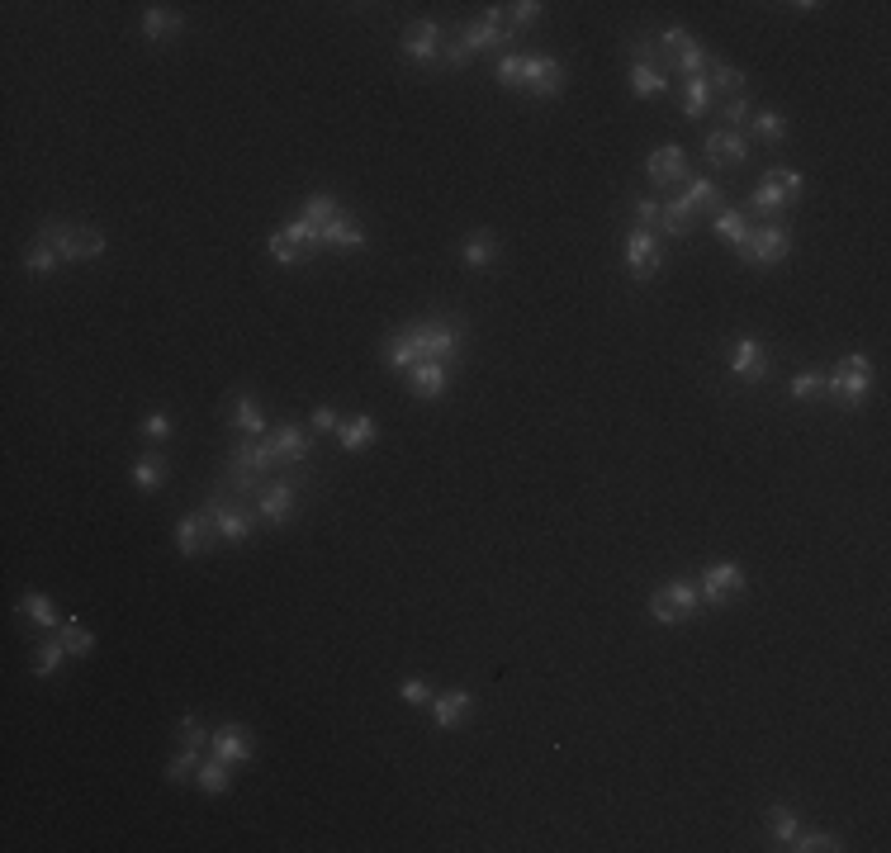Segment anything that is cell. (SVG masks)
Listing matches in <instances>:
<instances>
[{"label":"cell","mask_w":891,"mask_h":853,"mask_svg":"<svg viewBox=\"0 0 891 853\" xmlns=\"http://www.w3.org/2000/svg\"><path fill=\"white\" fill-rule=\"evenodd\" d=\"M460 261H465L470 271H489L493 261H498V237H493L489 228L470 233L465 242H460Z\"/></svg>","instance_id":"cell-27"},{"label":"cell","mask_w":891,"mask_h":853,"mask_svg":"<svg viewBox=\"0 0 891 853\" xmlns=\"http://www.w3.org/2000/svg\"><path fill=\"white\" fill-rule=\"evenodd\" d=\"M645 176H650V185L655 190H673V185H688L692 181V162H688V152L678 143H664L650 152V162H645Z\"/></svg>","instance_id":"cell-13"},{"label":"cell","mask_w":891,"mask_h":853,"mask_svg":"<svg viewBox=\"0 0 891 853\" xmlns=\"http://www.w3.org/2000/svg\"><path fill=\"white\" fill-rule=\"evenodd\" d=\"M626 86H631L636 100H664L673 81H669L664 67H655V62H636V57H631V67H626Z\"/></svg>","instance_id":"cell-21"},{"label":"cell","mask_w":891,"mask_h":853,"mask_svg":"<svg viewBox=\"0 0 891 853\" xmlns=\"http://www.w3.org/2000/svg\"><path fill=\"white\" fill-rule=\"evenodd\" d=\"M57 266H62V256H57L53 247H48V242H34V247L24 252V271L38 275V280H48V275L57 271Z\"/></svg>","instance_id":"cell-45"},{"label":"cell","mask_w":891,"mask_h":853,"mask_svg":"<svg viewBox=\"0 0 891 853\" xmlns=\"http://www.w3.org/2000/svg\"><path fill=\"white\" fill-rule=\"evenodd\" d=\"M470 707H474V692L470 688L437 692V697H432V721H437V730H455L465 716H470Z\"/></svg>","instance_id":"cell-23"},{"label":"cell","mask_w":891,"mask_h":853,"mask_svg":"<svg viewBox=\"0 0 891 853\" xmlns=\"http://www.w3.org/2000/svg\"><path fill=\"white\" fill-rule=\"evenodd\" d=\"M787 256H792V228L787 223H759V228H749V247L740 261L768 271V266H778Z\"/></svg>","instance_id":"cell-7"},{"label":"cell","mask_w":891,"mask_h":853,"mask_svg":"<svg viewBox=\"0 0 891 853\" xmlns=\"http://www.w3.org/2000/svg\"><path fill=\"white\" fill-rule=\"evenodd\" d=\"M745 588H749V579H745V569H740V564H735V560H716V564L702 569V588H697V593H702V602H711V607H726V602L740 598Z\"/></svg>","instance_id":"cell-11"},{"label":"cell","mask_w":891,"mask_h":853,"mask_svg":"<svg viewBox=\"0 0 891 853\" xmlns=\"http://www.w3.org/2000/svg\"><path fill=\"white\" fill-rule=\"evenodd\" d=\"M797 816H792V811H787V806H782V801H773V806H768V835L778 839L782 849H787V844H792V839H797Z\"/></svg>","instance_id":"cell-44"},{"label":"cell","mask_w":891,"mask_h":853,"mask_svg":"<svg viewBox=\"0 0 891 853\" xmlns=\"http://www.w3.org/2000/svg\"><path fill=\"white\" fill-rule=\"evenodd\" d=\"M702 157H707L711 166H726V171L745 166V162H749L745 128H711L707 138H702Z\"/></svg>","instance_id":"cell-15"},{"label":"cell","mask_w":891,"mask_h":853,"mask_svg":"<svg viewBox=\"0 0 891 853\" xmlns=\"http://www.w3.org/2000/svg\"><path fill=\"white\" fill-rule=\"evenodd\" d=\"M749 228H754V223H749V214H740V209H721V214L711 218V237H721V242H726L730 252L735 256H745V247H749Z\"/></svg>","instance_id":"cell-24"},{"label":"cell","mask_w":891,"mask_h":853,"mask_svg":"<svg viewBox=\"0 0 891 853\" xmlns=\"http://www.w3.org/2000/svg\"><path fill=\"white\" fill-rule=\"evenodd\" d=\"M209 740H214V730L204 726L195 711H185L181 721H176V745H185V749H204Z\"/></svg>","instance_id":"cell-41"},{"label":"cell","mask_w":891,"mask_h":853,"mask_svg":"<svg viewBox=\"0 0 891 853\" xmlns=\"http://www.w3.org/2000/svg\"><path fill=\"white\" fill-rule=\"evenodd\" d=\"M707 86H711V95H740V86H749L745 81V72L740 67H730V62H716L711 57V67H707Z\"/></svg>","instance_id":"cell-36"},{"label":"cell","mask_w":891,"mask_h":853,"mask_svg":"<svg viewBox=\"0 0 891 853\" xmlns=\"http://www.w3.org/2000/svg\"><path fill=\"white\" fill-rule=\"evenodd\" d=\"M868 394H873V361L863 351L839 356L835 370L825 375V399H835L839 408H863Z\"/></svg>","instance_id":"cell-3"},{"label":"cell","mask_w":891,"mask_h":853,"mask_svg":"<svg viewBox=\"0 0 891 853\" xmlns=\"http://www.w3.org/2000/svg\"><path fill=\"white\" fill-rule=\"evenodd\" d=\"M441 62H446L451 72H465V67L474 62V53L460 43V38H446V43H441Z\"/></svg>","instance_id":"cell-53"},{"label":"cell","mask_w":891,"mask_h":853,"mask_svg":"<svg viewBox=\"0 0 891 853\" xmlns=\"http://www.w3.org/2000/svg\"><path fill=\"white\" fill-rule=\"evenodd\" d=\"M787 399H792V403L825 399V370H797V375L787 380Z\"/></svg>","instance_id":"cell-35"},{"label":"cell","mask_w":891,"mask_h":853,"mask_svg":"<svg viewBox=\"0 0 891 853\" xmlns=\"http://www.w3.org/2000/svg\"><path fill=\"white\" fill-rule=\"evenodd\" d=\"M564 81H569V72H564L560 57H550V53H527L522 91H527L531 100H560V95H564Z\"/></svg>","instance_id":"cell-8"},{"label":"cell","mask_w":891,"mask_h":853,"mask_svg":"<svg viewBox=\"0 0 891 853\" xmlns=\"http://www.w3.org/2000/svg\"><path fill=\"white\" fill-rule=\"evenodd\" d=\"M787 849H792V853H820V849L835 853V849H844V844H839L830 830H797V839H792Z\"/></svg>","instance_id":"cell-46"},{"label":"cell","mask_w":891,"mask_h":853,"mask_svg":"<svg viewBox=\"0 0 891 853\" xmlns=\"http://www.w3.org/2000/svg\"><path fill=\"white\" fill-rule=\"evenodd\" d=\"M508 15H512V34H522V29H531V24H541V15H546V5L541 0H517V5H508Z\"/></svg>","instance_id":"cell-48"},{"label":"cell","mask_w":891,"mask_h":853,"mask_svg":"<svg viewBox=\"0 0 891 853\" xmlns=\"http://www.w3.org/2000/svg\"><path fill=\"white\" fill-rule=\"evenodd\" d=\"M200 754L204 749H176V754H171V763H166V782H171V787H181V782H190L195 778V773H200Z\"/></svg>","instance_id":"cell-38"},{"label":"cell","mask_w":891,"mask_h":853,"mask_svg":"<svg viewBox=\"0 0 891 853\" xmlns=\"http://www.w3.org/2000/svg\"><path fill=\"white\" fill-rule=\"evenodd\" d=\"M209 545H219V536H214V517L209 512H185L181 522H176V550H181V560H195V555H204Z\"/></svg>","instance_id":"cell-18"},{"label":"cell","mask_w":891,"mask_h":853,"mask_svg":"<svg viewBox=\"0 0 891 853\" xmlns=\"http://www.w3.org/2000/svg\"><path fill=\"white\" fill-rule=\"evenodd\" d=\"M128 479H133L143 493H157L166 484V460H162V455H138V460H133V470H128Z\"/></svg>","instance_id":"cell-34"},{"label":"cell","mask_w":891,"mask_h":853,"mask_svg":"<svg viewBox=\"0 0 891 853\" xmlns=\"http://www.w3.org/2000/svg\"><path fill=\"white\" fill-rule=\"evenodd\" d=\"M465 346V323L460 318H422V323L399 327L389 342H384V365L389 370H413L422 361H446L451 365Z\"/></svg>","instance_id":"cell-1"},{"label":"cell","mask_w":891,"mask_h":853,"mask_svg":"<svg viewBox=\"0 0 891 853\" xmlns=\"http://www.w3.org/2000/svg\"><path fill=\"white\" fill-rule=\"evenodd\" d=\"M204 512L214 517V536H219L223 545H247L252 541V531H256L252 503H233L228 493H214V498L204 503Z\"/></svg>","instance_id":"cell-5"},{"label":"cell","mask_w":891,"mask_h":853,"mask_svg":"<svg viewBox=\"0 0 891 853\" xmlns=\"http://www.w3.org/2000/svg\"><path fill=\"white\" fill-rule=\"evenodd\" d=\"M697 607H702V593H697L688 579H673L650 598V617H655L659 626H683V621L697 617Z\"/></svg>","instance_id":"cell-6"},{"label":"cell","mask_w":891,"mask_h":853,"mask_svg":"<svg viewBox=\"0 0 891 853\" xmlns=\"http://www.w3.org/2000/svg\"><path fill=\"white\" fill-rule=\"evenodd\" d=\"M138 436H143V441H157V446L171 441V413H166V408H152V413L138 422Z\"/></svg>","instance_id":"cell-47"},{"label":"cell","mask_w":891,"mask_h":853,"mask_svg":"<svg viewBox=\"0 0 891 853\" xmlns=\"http://www.w3.org/2000/svg\"><path fill=\"white\" fill-rule=\"evenodd\" d=\"M768 370H773V361H768L764 342L759 337H735V346H730V375L740 384H764Z\"/></svg>","instance_id":"cell-16"},{"label":"cell","mask_w":891,"mask_h":853,"mask_svg":"<svg viewBox=\"0 0 891 853\" xmlns=\"http://www.w3.org/2000/svg\"><path fill=\"white\" fill-rule=\"evenodd\" d=\"M38 242H48L62 261H100L110 252V237L95 233V228H76V223H62V218H43L38 223Z\"/></svg>","instance_id":"cell-2"},{"label":"cell","mask_w":891,"mask_h":853,"mask_svg":"<svg viewBox=\"0 0 891 853\" xmlns=\"http://www.w3.org/2000/svg\"><path fill=\"white\" fill-rule=\"evenodd\" d=\"M67 659H72V654H67V645H62V636H57V631H53V640H43V645H38V650H34V664H29V669H34V678H53V673L62 669Z\"/></svg>","instance_id":"cell-33"},{"label":"cell","mask_w":891,"mask_h":853,"mask_svg":"<svg viewBox=\"0 0 891 853\" xmlns=\"http://www.w3.org/2000/svg\"><path fill=\"white\" fill-rule=\"evenodd\" d=\"M256 522L261 527H285L294 512H299V484L294 479H271L266 489L256 493Z\"/></svg>","instance_id":"cell-9"},{"label":"cell","mask_w":891,"mask_h":853,"mask_svg":"<svg viewBox=\"0 0 891 853\" xmlns=\"http://www.w3.org/2000/svg\"><path fill=\"white\" fill-rule=\"evenodd\" d=\"M711 86H707V76H688L683 86H678V105H683V119H707V109H711Z\"/></svg>","instance_id":"cell-29"},{"label":"cell","mask_w":891,"mask_h":853,"mask_svg":"<svg viewBox=\"0 0 891 853\" xmlns=\"http://www.w3.org/2000/svg\"><path fill=\"white\" fill-rule=\"evenodd\" d=\"M342 413H337V408H332V403H318V408H313V418H309V432H323V436H337L342 432Z\"/></svg>","instance_id":"cell-51"},{"label":"cell","mask_w":891,"mask_h":853,"mask_svg":"<svg viewBox=\"0 0 891 853\" xmlns=\"http://www.w3.org/2000/svg\"><path fill=\"white\" fill-rule=\"evenodd\" d=\"M441 43H446V29H441L437 19H413V24L403 29V57H408L413 67H437Z\"/></svg>","instance_id":"cell-12"},{"label":"cell","mask_w":891,"mask_h":853,"mask_svg":"<svg viewBox=\"0 0 891 853\" xmlns=\"http://www.w3.org/2000/svg\"><path fill=\"white\" fill-rule=\"evenodd\" d=\"M195 782H200V792L204 797H223L228 787H233V763H223V759H209L200 763V773H195Z\"/></svg>","instance_id":"cell-32"},{"label":"cell","mask_w":891,"mask_h":853,"mask_svg":"<svg viewBox=\"0 0 891 853\" xmlns=\"http://www.w3.org/2000/svg\"><path fill=\"white\" fill-rule=\"evenodd\" d=\"M749 138H759V143H768V147H782L792 138V124H787V114H778V109H754V114H749Z\"/></svg>","instance_id":"cell-25"},{"label":"cell","mask_w":891,"mask_h":853,"mask_svg":"<svg viewBox=\"0 0 891 853\" xmlns=\"http://www.w3.org/2000/svg\"><path fill=\"white\" fill-rule=\"evenodd\" d=\"M323 247L328 252H361V247H370V237H365L361 218L342 209V218H332L328 228H323Z\"/></svg>","instance_id":"cell-22"},{"label":"cell","mask_w":891,"mask_h":853,"mask_svg":"<svg viewBox=\"0 0 891 853\" xmlns=\"http://www.w3.org/2000/svg\"><path fill=\"white\" fill-rule=\"evenodd\" d=\"M659 214H664V204L650 200V195H636V200H631V218H636V228L659 233Z\"/></svg>","instance_id":"cell-49"},{"label":"cell","mask_w":891,"mask_h":853,"mask_svg":"<svg viewBox=\"0 0 891 853\" xmlns=\"http://www.w3.org/2000/svg\"><path fill=\"white\" fill-rule=\"evenodd\" d=\"M375 436H380L375 418H370V413H356V418H346V422H342L337 441H342V451H346V455H356V451H365V446H375Z\"/></svg>","instance_id":"cell-28"},{"label":"cell","mask_w":891,"mask_h":853,"mask_svg":"<svg viewBox=\"0 0 891 853\" xmlns=\"http://www.w3.org/2000/svg\"><path fill=\"white\" fill-rule=\"evenodd\" d=\"M209 754L223 763H252L256 759V740L247 735V726H219L214 730V740H209Z\"/></svg>","instance_id":"cell-20"},{"label":"cell","mask_w":891,"mask_h":853,"mask_svg":"<svg viewBox=\"0 0 891 853\" xmlns=\"http://www.w3.org/2000/svg\"><path fill=\"white\" fill-rule=\"evenodd\" d=\"M181 29H185L181 10H171V5H147L143 10V38L147 43H166V38L181 34Z\"/></svg>","instance_id":"cell-26"},{"label":"cell","mask_w":891,"mask_h":853,"mask_svg":"<svg viewBox=\"0 0 891 853\" xmlns=\"http://www.w3.org/2000/svg\"><path fill=\"white\" fill-rule=\"evenodd\" d=\"M304 223H309V228H318V237H323V228H328L332 218H342V204L332 200V195H309V200H304Z\"/></svg>","instance_id":"cell-37"},{"label":"cell","mask_w":891,"mask_h":853,"mask_svg":"<svg viewBox=\"0 0 891 853\" xmlns=\"http://www.w3.org/2000/svg\"><path fill=\"white\" fill-rule=\"evenodd\" d=\"M669 67L678 76H683V81H688V76H707V67H711V53L707 48H702V43H692V48H683V53L678 57H669Z\"/></svg>","instance_id":"cell-42"},{"label":"cell","mask_w":891,"mask_h":853,"mask_svg":"<svg viewBox=\"0 0 891 853\" xmlns=\"http://www.w3.org/2000/svg\"><path fill=\"white\" fill-rule=\"evenodd\" d=\"M57 636H62V645H67V654H72V659H86V654L95 650V636H91V631H86V626H81L76 617L62 621V631H57Z\"/></svg>","instance_id":"cell-43"},{"label":"cell","mask_w":891,"mask_h":853,"mask_svg":"<svg viewBox=\"0 0 891 853\" xmlns=\"http://www.w3.org/2000/svg\"><path fill=\"white\" fill-rule=\"evenodd\" d=\"M19 612L34 621L38 631H62V612H57V602L43 598V593H24V598H19Z\"/></svg>","instance_id":"cell-31"},{"label":"cell","mask_w":891,"mask_h":853,"mask_svg":"<svg viewBox=\"0 0 891 853\" xmlns=\"http://www.w3.org/2000/svg\"><path fill=\"white\" fill-rule=\"evenodd\" d=\"M233 427L242 436H266L271 432V422H266V413H261V403H256L252 394H237L233 399Z\"/></svg>","instance_id":"cell-30"},{"label":"cell","mask_w":891,"mask_h":853,"mask_svg":"<svg viewBox=\"0 0 891 853\" xmlns=\"http://www.w3.org/2000/svg\"><path fill=\"white\" fill-rule=\"evenodd\" d=\"M266 441H271L275 460H280L285 470H290V465H304V460L313 455V432L309 427H299V422H280V427H271Z\"/></svg>","instance_id":"cell-17"},{"label":"cell","mask_w":891,"mask_h":853,"mask_svg":"<svg viewBox=\"0 0 891 853\" xmlns=\"http://www.w3.org/2000/svg\"><path fill=\"white\" fill-rule=\"evenodd\" d=\"M266 252H271L280 266H299V261H309V256H304V247H299V242L285 233V223H280V228L266 237Z\"/></svg>","instance_id":"cell-40"},{"label":"cell","mask_w":891,"mask_h":853,"mask_svg":"<svg viewBox=\"0 0 891 853\" xmlns=\"http://www.w3.org/2000/svg\"><path fill=\"white\" fill-rule=\"evenodd\" d=\"M399 697L408 702V707H432V697H437V692H432V683H427V678H403V683H399Z\"/></svg>","instance_id":"cell-50"},{"label":"cell","mask_w":891,"mask_h":853,"mask_svg":"<svg viewBox=\"0 0 891 853\" xmlns=\"http://www.w3.org/2000/svg\"><path fill=\"white\" fill-rule=\"evenodd\" d=\"M522 72H527V53H498V62H493V76L503 91H522Z\"/></svg>","instance_id":"cell-39"},{"label":"cell","mask_w":891,"mask_h":853,"mask_svg":"<svg viewBox=\"0 0 891 853\" xmlns=\"http://www.w3.org/2000/svg\"><path fill=\"white\" fill-rule=\"evenodd\" d=\"M626 271H631V280H655L659 266H664V247H659V233H650V228H631L626 233Z\"/></svg>","instance_id":"cell-10"},{"label":"cell","mask_w":891,"mask_h":853,"mask_svg":"<svg viewBox=\"0 0 891 853\" xmlns=\"http://www.w3.org/2000/svg\"><path fill=\"white\" fill-rule=\"evenodd\" d=\"M669 209H678L683 218H697V214H721L726 209V185L711 181V176H692L683 185V195L669 200Z\"/></svg>","instance_id":"cell-14"},{"label":"cell","mask_w":891,"mask_h":853,"mask_svg":"<svg viewBox=\"0 0 891 853\" xmlns=\"http://www.w3.org/2000/svg\"><path fill=\"white\" fill-rule=\"evenodd\" d=\"M408 389H413V399L422 403H437L451 394V365L446 361H422L408 370Z\"/></svg>","instance_id":"cell-19"},{"label":"cell","mask_w":891,"mask_h":853,"mask_svg":"<svg viewBox=\"0 0 891 853\" xmlns=\"http://www.w3.org/2000/svg\"><path fill=\"white\" fill-rule=\"evenodd\" d=\"M801 190H806V181H801V171H792V166H773L764 181L754 185V195H749V214L754 218H773L787 214L792 204L801 200Z\"/></svg>","instance_id":"cell-4"},{"label":"cell","mask_w":891,"mask_h":853,"mask_svg":"<svg viewBox=\"0 0 891 853\" xmlns=\"http://www.w3.org/2000/svg\"><path fill=\"white\" fill-rule=\"evenodd\" d=\"M716 114H721V128H740V124H749V114H754V109H749L745 95H730Z\"/></svg>","instance_id":"cell-52"}]
</instances>
